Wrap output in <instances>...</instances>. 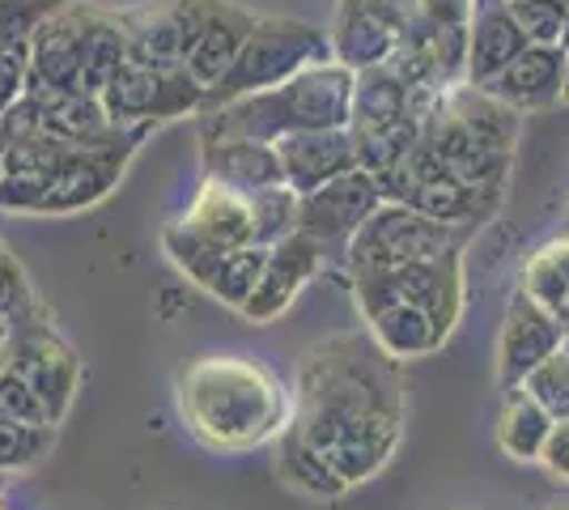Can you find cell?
<instances>
[{
	"instance_id": "6da1fadb",
	"label": "cell",
	"mask_w": 569,
	"mask_h": 510,
	"mask_svg": "<svg viewBox=\"0 0 569 510\" xmlns=\"http://www.w3.org/2000/svg\"><path fill=\"white\" fill-rule=\"evenodd\" d=\"M408 426L400 362L370 332L315 340L289 388V421L272 442L281 486L336 502L396 460Z\"/></svg>"
},
{
	"instance_id": "7a4b0ae2",
	"label": "cell",
	"mask_w": 569,
	"mask_h": 510,
	"mask_svg": "<svg viewBox=\"0 0 569 510\" xmlns=\"http://www.w3.org/2000/svg\"><path fill=\"white\" fill-rule=\"evenodd\" d=\"M149 128L111 120L102 98L26 86L0 120V209L72 218L102 204L128 174Z\"/></svg>"
},
{
	"instance_id": "3957f363",
	"label": "cell",
	"mask_w": 569,
	"mask_h": 510,
	"mask_svg": "<svg viewBox=\"0 0 569 510\" xmlns=\"http://www.w3.org/2000/svg\"><path fill=\"white\" fill-rule=\"evenodd\" d=\"M179 421L204 451L242 456L272 447L289 421V388L256 358L204 353L174 383Z\"/></svg>"
},
{
	"instance_id": "277c9868",
	"label": "cell",
	"mask_w": 569,
	"mask_h": 510,
	"mask_svg": "<svg viewBox=\"0 0 569 510\" xmlns=\"http://www.w3.org/2000/svg\"><path fill=\"white\" fill-rule=\"evenodd\" d=\"M353 69H345L340 60H323V64H310L298 77L281 81L277 90L213 107L196 120H200V137L281 141L289 132H310V128H349L353 123Z\"/></svg>"
},
{
	"instance_id": "5b68a950",
	"label": "cell",
	"mask_w": 569,
	"mask_h": 510,
	"mask_svg": "<svg viewBox=\"0 0 569 510\" xmlns=\"http://www.w3.org/2000/svg\"><path fill=\"white\" fill-rule=\"evenodd\" d=\"M421 141L438 153V162L451 174L472 183L476 192L498 196L519 146V111L489 90H476L463 81L442 90L438 107L421 123Z\"/></svg>"
},
{
	"instance_id": "8992f818",
	"label": "cell",
	"mask_w": 569,
	"mask_h": 510,
	"mask_svg": "<svg viewBox=\"0 0 569 510\" xmlns=\"http://www.w3.org/2000/svg\"><path fill=\"white\" fill-rule=\"evenodd\" d=\"M123 60H128V39L119 26V9L94 0H64L34 34L26 86L102 98Z\"/></svg>"
},
{
	"instance_id": "52a82bcc",
	"label": "cell",
	"mask_w": 569,
	"mask_h": 510,
	"mask_svg": "<svg viewBox=\"0 0 569 510\" xmlns=\"http://www.w3.org/2000/svg\"><path fill=\"white\" fill-rule=\"evenodd\" d=\"M323 60H336L328 30L298 22V18H281V13H260V22L247 34V43H242L238 60L230 64V73L221 77L209 90V98H204V111L238 102L247 94L277 90L281 81L298 77L310 64H323Z\"/></svg>"
},
{
	"instance_id": "ba28073f",
	"label": "cell",
	"mask_w": 569,
	"mask_h": 510,
	"mask_svg": "<svg viewBox=\"0 0 569 510\" xmlns=\"http://www.w3.org/2000/svg\"><path fill=\"white\" fill-rule=\"evenodd\" d=\"M451 247H463V226H447V221L426 218L412 204L382 200L345 251V277L370 272V268L421 264V260H433Z\"/></svg>"
},
{
	"instance_id": "9c48e42d",
	"label": "cell",
	"mask_w": 569,
	"mask_h": 510,
	"mask_svg": "<svg viewBox=\"0 0 569 510\" xmlns=\"http://www.w3.org/2000/svg\"><path fill=\"white\" fill-rule=\"evenodd\" d=\"M102 107L111 111V120L153 132L162 123L196 120L204 111V86L183 64H149L128 56L111 77Z\"/></svg>"
},
{
	"instance_id": "30bf717a",
	"label": "cell",
	"mask_w": 569,
	"mask_h": 510,
	"mask_svg": "<svg viewBox=\"0 0 569 510\" xmlns=\"http://www.w3.org/2000/svg\"><path fill=\"white\" fill-rule=\"evenodd\" d=\"M349 290L357 311L375 302H412L455 332L463 319V247H451L421 264L349 272Z\"/></svg>"
},
{
	"instance_id": "8fae6325",
	"label": "cell",
	"mask_w": 569,
	"mask_h": 510,
	"mask_svg": "<svg viewBox=\"0 0 569 510\" xmlns=\"http://www.w3.org/2000/svg\"><path fill=\"white\" fill-rule=\"evenodd\" d=\"M375 179H379L382 188V200L412 204L426 218L447 221V226H463V230L476 226V221L485 218V209L498 200V196L476 192L472 183H463L459 174H451L426 141H417L403 162H396V167L375 174Z\"/></svg>"
},
{
	"instance_id": "7c38bea8",
	"label": "cell",
	"mask_w": 569,
	"mask_h": 510,
	"mask_svg": "<svg viewBox=\"0 0 569 510\" xmlns=\"http://www.w3.org/2000/svg\"><path fill=\"white\" fill-rule=\"evenodd\" d=\"M162 251H167V260L188 277L196 290H204L209 298L226 302L230 311H242L247 298L256 293V281H260L272 247L226 251V247H213V243H204V239H196L179 221H167V226H162Z\"/></svg>"
},
{
	"instance_id": "4fadbf2b",
	"label": "cell",
	"mask_w": 569,
	"mask_h": 510,
	"mask_svg": "<svg viewBox=\"0 0 569 510\" xmlns=\"http://www.w3.org/2000/svg\"><path fill=\"white\" fill-rule=\"evenodd\" d=\"M256 22L260 13L238 0H183V69L204 86V98L230 73Z\"/></svg>"
},
{
	"instance_id": "5bb4252c",
	"label": "cell",
	"mask_w": 569,
	"mask_h": 510,
	"mask_svg": "<svg viewBox=\"0 0 569 510\" xmlns=\"http://www.w3.org/2000/svg\"><path fill=\"white\" fill-rule=\"evenodd\" d=\"M382 204V188L370 170H345L328 179L323 188L302 196V221L298 230L310 234L315 243L328 251V260L345 268V251L353 243V234L366 226V218Z\"/></svg>"
},
{
	"instance_id": "9a60e30c",
	"label": "cell",
	"mask_w": 569,
	"mask_h": 510,
	"mask_svg": "<svg viewBox=\"0 0 569 510\" xmlns=\"http://www.w3.org/2000/svg\"><path fill=\"white\" fill-rule=\"evenodd\" d=\"M328 39H332V56L345 69L353 73L379 69L403 43L400 0H336Z\"/></svg>"
},
{
	"instance_id": "2e32d148",
	"label": "cell",
	"mask_w": 569,
	"mask_h": 510,
	"mask_svg": "<svg viewBox=\"0 0 569 510\" xmlns=\"http://www.w3.org/2000/svg\"><path fill=\"white\" fill-rule=\"evenodd\" d=\"M557 349H566V328L522 290L510 293L506 316H501L498 344H493V370H498L501 391L519 388L522 379L540 362H548Z\"/></svg>"
},
{
	"instance_id": "e0dca14e",
	"label": "cell",
	"mask_w": 569,
	"mask_h": 510,
	"mask_svg": "<svg viewBox=\"0 0 569 510\" xmlns=\"http://www.w3.org/2000/svg\"><path fill=\"white\" fill-rule=\"evenodd\" d=\"M328 251L315 243L310 234H289L281 243L268 251V264H263L260 281H256V293L247 298V307L238 311V316L247 319V323H277V319L298 302V293L307 290L310 281L319 277V272H328Z\"/></svg>"
},
{
	"instance_id": "ac0fdd59",
	"label": "cell",
	"mask_w": 569,
	"mask_h": 510,
	"mask_svg": "<svg viewBox=\"0 0 569 510\" xmlns=\"http://www.w3.org/2000/svg\"><path fill=\"white\" fill-rule=\"evenodd\" d=\"M179 226L191 230L196 239L213 247H226V251H242V247H260V234H256V200L247 192H238L221 179H200V188L191 192L188 209L179 213Z\"/></svg>"
},
{
	"instance_id": "d6986e66",
	"label": "cell",
	"mask_w": 569,
	"mask_h": 510,
	"mask_svg": "<svg viewBox=\"0 0 569 510\" xmlns=\"http://www.w3.org/2000/svg\"><path fill=\"white\" fill-rule=\"evenodd\" d=\"M281 153L284 183L298 196L323 188L328 179L357 167L353 128H310V132H289L281 141H272Z\"/></svg>"
},
{
	"instance_id": "ffe728a7",
	"label": "cell",
	"mask_w": 569,
	"mask_h": 510,
	"mask_svg": "<svg viewBox=\"0 0 569 510\" xmlns=\"http://www.w3.org/2000/svg\"><path fill=\"white\" fill-rule=\"evenodd\" d=\"M527 48L510 0H472L468 13V86L489 90Z\"/></svg>"
},
{
	"instance_id": "44dd1931",
	"label": "cell",
	"mask_w": 569,
	"mask_h": 510,
	"mask_svg": "<svg viewBox=\"0 0 569 510\" xmlns=\"http://www.w3.org/2000/svg\"><path fill=\"white\" fill-rule=\"evenodd\" d=\"M200 167L209 179H221L247 196L284 183L277 146L256 137H200Z\"/></svg>"
},
{
	"instance_id": "7402d4cb",
	"label": "cell",
	"mask_w": 569,
	"mask_h": 510,
	"mask_svg": "<svg viewBox=\"0 0 569 510\" xmlns=\"http://www.w3.org/2000/svg\"><path fill=\"white\" fill-rule=\"evenodd\" d=\"M489 94L515 107L519 116L527 111H548L566 102V48H536L527 43L522 56L506 73L489 86Z\"/></svg>"
},
{
	"instance_id": "603a6c76",
	"label": "cell",
	"mask_w": 569,
	"mask_h": 510,
	"mask_svg": "<svg viewBox=\"0 0 569 510\" xmlns=\"http://www.w3.org/2000/svg\"><path fill=\"white\" fill-rule=\"evenodd\" d=\"M357 316L396 362L429 358L451 340V328H442L429 311L412 307V302H375V307H361Z\"/></svg>"
},
{
	"instance_id": "cb8c5ba5",
	"label": "cell",
	"mask_w": 569,
	"mask_h": 510,
	"mask_svg": "<svg viewBox=\"0 0 569 510\" xmlns=\"http://www.w3.org/2000/svg\"><path fill=\"white\" fill-rule=\"evenodd\" d=\"M128 56L149 64H183V0H137L119 9Z\"/></svg>"
},
{
	"instance_id": "d4e9b609",
	"label": "cell",
	"mask_w": 569,
	"mask_h": 510,
	"mask_svg": "<svg viewBox=\"0 0 569 510\" xmlns=\"http://www.w3.org/2000/svg\"><path fill=\"white\" fill-rule=\"evenodd\" d=\"M552 413H548L545 404L531 396V391L522 388H506V400H501V413H498V451L506 460L515 463H540L545 456V442L552 434Z\"/></svg>"
},
{
	"instance_id": "484cf974",
	"label": "cell",
	"mask_w": 569,
	"mask_h": 510,
	"mask_svg": "<svg viewBox=\"0 0 569 510\" xmlns=\"http://www.w3.org/2000/svg\"><path fill=\"white\" fill-rule=\"evenodd\" d=\"M531 302H540L569 337V234L540 243L519 268V286Z\"/></svg>"
},
{
	"instance_id": "4316f807",
	"label": "cell",
	"mask_w": 569,
	"mask_h": 510,
	"mask_svg": "<svg viewBox=\"0 0 569 510\" xmlns=\"http://www.w3.org/2000/svg\"><path fill=\"white\" fill-rule=\"evenodd\" d=\"M417 141H421V120H417V116H403V120H391V123H366V128H353L357 167L370 170V174H382V170H391L396 162H403Z\"/></svg>"
},
{
	"instance_id": "83f0119b",
	"label": "cell",
	"mask_w": 569,
	"mask_h": 510,
	"mask_svg": "<svg viewBox=\"0 0 569 510\" xmlns=\"http://www.w3.org/2000/svg\"><path fill=\"white\" fill-rule=\"evenodd\" d=\"M251 200H256V234H260V247H277L281 239L298 234L302 196L293 192L289 183H281V188H263V192H256Z\"/></svg>"
},
{
	"instance_id": "f1b7e54d",
	"label": "cell",
	"mask_w": 569,
	"mask_h": 510,
	"mask_svg": "<svg viewBox=\"0 0 569 510\" xmlns=\"http://www.w3.org/2000/svg\"><path fill=\"white\" fill-rule=\"evenodd\" d=\"M60 4L64 0H0V51L30 56L39 26L48 22Z\"/></svg>"
},
{
	"instance_id": "f546056e",
	"label": "cell",
	"mask_w": 569,
	"mask_h": 510,
	"mask_svg": "<svg viewBox=\"0 0 569 510\" xmlns=\"http://www.w3.org/2000/svg\"><path fill=\"white\" fill-rule=\"evenodd\" d=\"M56 442V426L22 421V417L0 413V468H26L39 463Z\"/></svg>"
},
{
	"instance_id": "4dcf8cb0",
	"label": "cell",
	"mask_w": 569,
	"mask_h": 510,
	"mask_svg": "<svg viewBox=\"0 0 569 510\" xmlns=\"http://www.w3.org/2000/svg\"><path fill=\"white\" fill-rule=\"evenodd\" d=\"M510 13L527 34V43L566 48V0H510Z\"/></svg>"
},
{
	"instance_id": "1f68e13d",
	"label": "cell",
	"mask_w": 569,
	"mask_h": 510,
	"mask_svg": "<svg viewBox=\"0 0 569 510\" xmlns=\"http://www.w3.org/2000/svg\"><path fill=\"white\" fill-rule=\"evenodd\" d=\"M522 388L545 404L548 413H552V421L569 417V349H557L548 362L536 366V370L522 379Z\"/></svg>"
},
{
	"instance_id": "d6a6232c",
	"label": "cell",
	"mask_w": 569,
	"mask_h": 510,
	"mask_svg": "<svg viewBox=\"0 0 569 510\" xmlns=\"http://www.w3.org/2000/svg\"><path fill=\"white\" fill-rule=\"evenodd\" d=\"M26 73H30V56L0 51V120H4V111H9V107L22 98Z\"/></svg>"
},
{
	"instance_id": "836d02e7",
	"label": "cell",
	"mask_w": 569,
	"mask_h": 510,
	"mask_svg": "<svg viewBox=\"0 0 569 510\" xmlns=\"http://www.w3.org/2000/svg\"><path fill=\"white\" fill-rule=\"evenodd\" d=\"M540 468H545L552 481H566L569 486V417H561L552 426V434L545 442V456H540Z\"/></svg>"
},
{
	"instance_id": "e575fe53",
	"label": "cell",
	"mask_w": 569,
	"mask_h": 510,
	"mask_svg": "<svg viewBox=\"0 0 569 510\" xmlns=\"http://www.w3.org/2000/svg\"><path fill=\"white\" fill-rule=\"evenodd\" d=\"M566 51H569V0H566Z\"/></svg>"
},
{
	"instance_id": "d590c367",
	"label": "cell",
	"mask_w": 569,
	"mask_h": 510,
	"mask_svg": "<svg viewBox=\"0 0 569 510\" xmlns=\"http://www.w3.org/2000/svg\"><path fill=\"white\" fill-rule=\"evenodd\" d=\"M566 102H569V51H566Z\"/></svg>"
},
{
	"instance_id": "8d00e7d4",
	"label": "cell",
	"mask_w": 569,
	"mask_h": 510,
	"mask_svg": "<svg viewBox=\"0 0 569 510\" xmlns=\"http://www.w3.org/2000/svg\"><path fill=\"white\" fill-rule=\"evenodd\" d=\"M548 510H569V507H548Z\"/></svg>"
},
{
	"instance_id": "74e56055",
	"label": "cell",
	"mask_w": 569,
	"mask_h": 510,
	"mask_svg": "<svg viewBox=\"0 0 569 510\" xmlns=\"http://www.w3.org/2000/svg\"><path fill=\"white\" fill-rule=\"evenodd\" d=\"M566 349H569V337H566Z\"/></svg>"
}]
</instances>
